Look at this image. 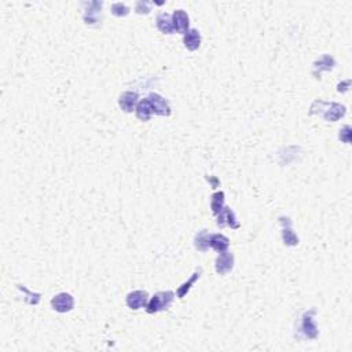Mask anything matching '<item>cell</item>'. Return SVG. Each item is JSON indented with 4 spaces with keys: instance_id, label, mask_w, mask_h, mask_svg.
<instances>
[{
    "instance_id": "cell-11",
    "label": "cell",
    "mask_w": 352,
    "mask_h": 352,
    "mask_svg": "<svg viewBox=\"0 0 352 352\" xmlns=\"http://www.w3.org/2000/svg\"><path fill=\"white\" fill-rule=\"evenodd\" d=\"M326 106H328L325 109L326 112L322 113V117L326 121H336V120H339L346 114V108L339 105V103H326Z\"/></svg>"
},
{
    "instance_id": "cell-6",
    "label": "cell",
    "mask_w": 352,
    "mask_h": 352,
    "mask_svg": "<svg viewBox=\"0 0 352 352\" xmlns=\"http://www.w3.org/2000/svg\"><path fill=\"white\" fill-rule=\"evenodd\" d=\"M234 267V255L230 252H220L216 259V273L220 275L228 274Z\"/></svg>"
},
{
    "instance_id": "cell-3",
    "label": "cell",
    "mask_w": 352,
    "mask_h": 352,
    "mask_svg": "<svg viewBox=\"0 0 352 352\" xmlns=\"http://www.w3.org/2000/svg\"><path fill=\"white\" fill-rule=\"evenodd\" d=\"M51 305L57 312H69L74 307V298L69 293H60L53 297Z\"/></svg>"
},
{
    "instance_id": "cell-9",
    "label": "cell",
    "mask_w": 352,
    "mask_h": 352,
    "mask_svg": "<svg viewBox=\"0 0 352 352\" xmlns=\"http://www.w3.org/2000/svg\"><path fill=\"white\" fill-rule=\"evenodd\" d=\"M217 226L219 227L228 226L231 227V228H238L239 221L237 220V217H235V215H234V212L231 211V208L224 207V208L221 209L220 213L217 215Z\"/></svg>"
},
{
    "instance_id": "cell-5",
    "label": "cell",
    "mask_w": 352,
    "mask_h": 352,
    "mask_svg": "<svg viewBox=\"0 0 352 352\" xmlns=\"http://www.w3.org/2000/svg\"><path fill=\"white\" fill-rule=\"evenodd\" d=\"M147 99L150 101V105L153 108V113L158 114V116H169L171 114V106H169V102L162 98L158 94H150L147 96Z\"/></svg>"
},
{
    "instance_id": "cell-22",
    "label": "cell",
    "mask_w": 352,
    "mask_h": 352,
    "mask_svg": "<svg viewBox=\"0 0 352 352\" xmlns=\"http://www.w3.org/2000/svg\"><path fill=\"white\" fill-rule=\"evenodd\" d=\"M112 12L116 17H126L127 14L130 12V8L124 3H116L112 6Z\"/></svg>"
},
{
    "instance_id": "cell-19",
    "label": "cell",
    "mask_w": 352,
    "mask_h": 352,
    "mask_svg": "<svg viewBox=\"0 0 352 352\" xmlns=\"http://www.w3.org/2000/svg\"><path fill=\"white\" fill-rule=\"evenodd\" d=\"M201 273H203V269H197L196 270V273L193 274V277H191L190 280L187 281V282H185L182 286H179L178 292H176L178 293V297L179 298L185 297L186 294H187V292H189V290L191 289V285H193V283H194V282H196V281H197L198 278L201 277Z\"/></svg>"
},
{
    "instance_id": "cell-23",
    "label": "cell",
    "mask_w": 352,
    "mask_h": 352,
    "mask_svg": "<svg viewBox=\"0 0 352 352\" xmlns=\"http://www.w3.org/2000/svg\"><path fill=\"white\" fill-rule=\"evenodd\" d=\"M150 8H151V3H146V1H138L137 3V12L142 14V10H144V14L150 12Z\"/></svg>"
},
{
    "instance_id": "cell-18",
    "label": "cell",
    "mask_w": 352,
    "mask_h": 352,
    "mask_svg": "<svg viewBox=\"0 0 352 352\" xmlns=\"http://www.w3.org/2000/svg\"><path fill=\"white\" fill-rule=\"evenodd\" d=\"M283 224V223H282ZM287 226H285L283 224V230H282V238H283V242H285V245H289V246H293V245H297L298 244V238L296 234L293 233L292 227H290V221H289V219H287L286 221Z\"/></svg>"
},
{
    "instance_id": "cell-4",
    "label": "cell",
    "mask_w": 352,
    "mask_h": 352,
    "mask_svg": "<svg viewBox=\"0 0 352 352\" xmlns=\"http://www.w3.org/2000/svg\"><path fill=\"white\" fill-rule=\"evenodd\" d=\"M87 6V10L84 11V21L87 25H98L101 22V8L102 1H91V3H84Z\"/></svg>"
},
{
    "instance_id": "cell-20",
    "label": "cell",
    "mask_w": 352,
    "mask_h": 352,
    "mask_svg": "<svg viewBox=\"0 0 352 352\" xmlns=\"http://www.w3.org/2000/svg\"><path fill=\"white\" fill-rule=\"evenodd\" d=\"M334 64H336V62H334V60L330 57V55H323L321 60L318 61V62H315L314 69H315V72L319 69V74H321L322 70H332Z\"/></svg>"
},
{
    "instance_id": "cell-12",
    "label": "cell",
    "mask_w": 352,
    "mask_h": 352,
    "mask_svg": "<svg viewBox=\"0 0 352 352\" xmlns=\"http://www.w3.org/2000/svg\"><path fill=\"white\" fill-rule=\"evenodd\" d=\"M183 43L187 50L190 51H196L200 47L201 44V35L197 29H190L187 30L185 33V37H183Z\"/></svg>"
},
{
    "instance_id": "cell-14",
    "label": "cell",
    "mask_w": 352,
    "mask_h": 352,
    "mask_svg": "<svg viewBox=\"0 0 352 352\" xmlns=\"http://www.w3.org/2000/svg\"><path fill=\"white\" fill-rule=\"evenodd\" d=\"M153 108L150 105V101L147 98H144L142 101L138 103L137 106V117L142 121H149L153 116Z\"/></svg>"
},
{
    "instance_id": "cell-1",
    "label": "cell",
    "mask_w": 352,
    "mask_h": 352,
    "mask_svg": "<svg viewBox=\"0 0 352 352\" xmlns=\"http://www.w3.org/2000/svg\"><path fill=\"white\" fill-rule=\"evenodd\" d=\"M173 297L175 294L171 290H167V292H158L155 293L153 297L150 298V301L147 303V308L146 311L149 314H155V312H160V311L168 310L171 304H172Z\"/></svg>"
},
{
    "instance_id": "cell-21",
    "label": "cell",
    "mask_w": 352,
    "mask_h": 352,
    "mask_svg": "<svg viewBox=\"0 0 352 352\" xmlns=\"http://www.w3.org/2000/svg\"><path fill=\"white\" fill-rule=\"evenodd\" d=\"M18 289L28 296V297H26V301H28L29 304L36 305L37 303L40 301V294H39V293H30L29 290H28L25 286H22V285H18Z\"/></svg>"
},
{
    "instance_id": "cell-15",
    "label": "cell",
    "mask_w": 352,
    "mask_h": 352,
    "mask_svg": "<svg viewBox=\"0 0 352 352\" xmlns=\"http://www.w3.org/2000/svg\"><path fill=\"white\" fill-rule=\"evenodd\" d=\"M157 28L161 30L162 33H173V24L172 18L168 15L167 12H161L158 17H157Z\"/></svg>"
},
{
    "instance_id": "cell-7",
    "label": "cell",
    "mask_w": 352,
    "mask_h": 352,
    "mask_svg": "<svg viewBox=\"0 0 352 352\" xmlns=\"http://www.w3.org/2000/svg\"><path fill=\"white\" fill-rule=\"evenodd\" d=\"M138 103H139V96H138L137 92H132V91H127L124 94H121L119 99L120 108L127 113H131L134 110H137Z\"/></svg>"
},
{
    "instance_id": "cell-17",
    "label": "cell",
    "mask_w": 352,
    "mask_h": 352,
    "mask_svg": "<svg viewBox=\"0 0 352 352\" xmlns=\"http://www.w3.org/2000/svg\"><path fill=\"white\" fill-rule=\"evenodd\" d=\"M209 237L211 234L207 231V230H203L196 235V239H194V245L197 248L198 251L201 252H207L209 249Z\"/></svg>"
},
{
    "instance_id": "cell-8",
    "label": "cell",
    "mask_w": 352,
    "mask_h": 352,
    "mask_svg": "<svg viewBox=\"0 0 352 352\" xmlns=\"http://www.w3.org/2000/svg\"><path fill=\"white\" fill-rule=\"evenodd\" d=\"M149 296L147 293L143 292V290H135V292L130 293L127 296V305L131 308V310H139L142 308L144 305H147L149 303Z\"/></svg>"
},
{
    "instance_id": "cell-2",
    "label": "cell",
    "mask_w": 352,
    "mask_h": 352,
    "mask_svg": "<svg viewBox=\"0 0 352 352\" xmlns=\"http://www.w3.org/2000/svg\"><path fill=\"white\" fill-rule=\"evenodd\" d=\"M314 315H315V310L307 311L303 315V323H301V328H300V332L304 334L305 339H310V340H315L318 334H319Z\"/></svg>"
},
{
    "instance_id": "cell-10",
    "label": "cell",
    "mask_w": 352,
    "mask_h": 352,
    "mask_svg": "<svg viewBox=\"0 0 352 352\" xmlns=\"http://www.w3.org/2000/svg\"><path fill=\"white\" fill-rule=\"evenodd\" d=\"M189 15L186 14V11L183 10H176L173 12L172 15V24H173V30L179 32V33H183L185 35L186 32L189 30Z\"/></svg>"
},
{
    "instance_id": "cell-16",
    "label": "cell",
    "mask_w": 352,
    "mask_h": 352,
    "mask_svg": "<svg viewBox=\"0 0 352 352\" xmlns=\"http://www.w3.org/2000/svg\"><path fill=\"white\" fill-rule=\"evenodd\" d=\"M224 208V193L223 191H217L215 193L212 198H211V209L213 215H219L221 209Z\"/></svg>"
},
{
    "instance_id": "cell-13",
    "label": "cell",
    "mask_w": 352,
    "mask_h": 352,
    "mask_svg": "<svg viewBox=\"0 0 352 352\" xmlns=\"http://www.w3.org/2000/svg\"><path fill=\"white\" fill-rule=\"evenodd\" d=\"M209 246L217 252H224L230 246V241L223 234H211L209 237Z\"/></svg>"
}]
</instances>
